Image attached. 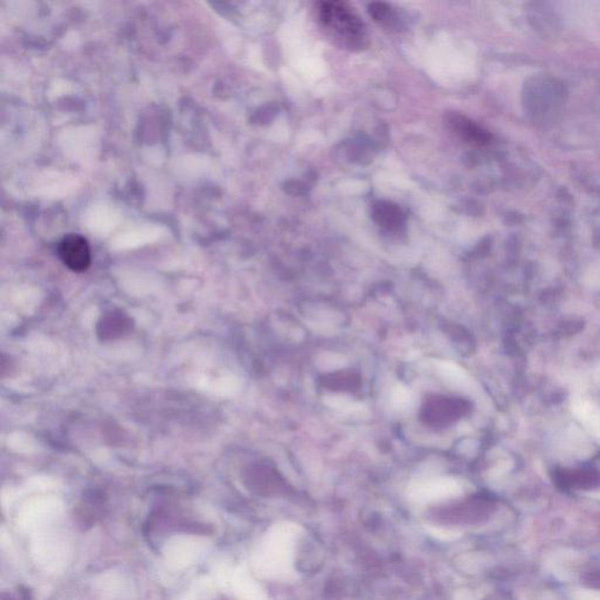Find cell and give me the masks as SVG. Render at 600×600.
Masks as SVG:
<instances>
[{
	"label": "cell",
	"mask_w": 600,
	"mask_h": 600,
	"mask_svg": "<svg viewBox=\"0 0 600 600\" xmlns=\"http://www.w3.org/2000/svg\"><path fill=\"white\" fill-rule=\"evenodd\" d=\"M318 17L326 32L344 48L360 50L367 45L366 25L347 4L322 1Z\"/></svg>",
	"instance_id": "cell-1"
},
{
	"label": "cell",
	"mask_w": 600,
	"mask_h": 600,
	"mask_svg": "<svg viewBox=\"0 0 600 600\" xmlns=\"http://www.w3.org/2000/svg\"><path fill=\"white\" fill-rule=\"evenodd\" d=\"M59 256L74 272L86 271L91 265V249L86 239L80 235L66 236L59 245Z\"/></svg>",
	"instance_id": "cell-2"
},
{
	"label": "cell",
	"mask_w": 600,
	"mask_h": 600,
	"mask_svg": "<svg viewBox=\"0 0 600 600\" xmlns=\"http://www.w3.org/2000/svg\"><path fill=\"white\" fill-rule=\"evenodd\" d=\"M457 490V482L449 479H441V480L430 481V482L419 484L416 486L414 493L416 496L435 498V497L448 496L450 493H455Z\"/></svg>",
	"instance_id": "cell-3"
},
{
	"label": "cell",
	"mask_w": 600,
	"mask_h": 600,
	"mask_svg": "<svg viewBox=\"0 0 600 600\" xmlns=\"http://www.w3.org/2000/svg\"><path fill=\"white\" fill-rule=\"evenodd\" d=\"M131 319L122 313L111 312L104 317L102 322H100L101 329H99V334L102 338L107 339L120 337L131 327Z\"/></svg>",
	"instance_id": "cell-4"
},
{
	"label": "cell",
	"mask_w": 600,
	"mask_h": 600,
	"mask_svg": "<svg viewBox=\"0 0 600 600\" xmlns=\"http://www.w3.org/2000/svg\"><path fill=\"white\" fill-rule=\"evenodd\" d=\"M373 217L376 221L379 222L383 227L393 228L400 224L403 221V214L396 205L391 203H379L374 207Z\"/></svg>",
	"instance_id": "cell-5"
},
{
	"label": "cell",
	"mask_w": 600,
	"mask_h": 600,
	"mask_svg": "<svg viewBox=\"0 0 600 600\" xmlns=\"http://www.w3.org/2000/svg\"><path fill=\"white\" fill-rule=\"evenodd\" d=\"M576 415L587 425L591 432L600 437V413L591 403L579 401L574 403Z\"/></svg>",
	"instance_id": "cell-6"
},
{
	"label": "cell",
	"mask_w": 600,
	"mask_h": 600,
	"mask_svg": "<svg viewBox=\"0 0 600 600\" xmlns=\"http://www.w3.org/2000/svg\"><path fill=\"white\" fill-rule=\"evenodd\" d=\"M447 121H448L449 128L457 131V134L461 135L463 138H467L469 141H480V140H482L479 129L462 116L457 114L449 115Z\"/></svg>",
	"instance_id": "cell-7"
},
{
	"label": "cell",
	"mask_w": 600,
	"mask_h": 600,
	"mask_svg": "<svg viewBox=\"0 0 600 600\" xmlns=\"http://www.w3.org/2000/svg\"><path fill=\"white\" fill-rule=\"evenodd\" d=\"M369 14L373 19L383 26H392L396 21V16L393 13L392 9L383 3L371 4L369 6Z\"/></svg>",
	"instance_id": "cell-8"
},
{
	"label": "cell",
	"mask_w": 600,
	"mask_h": 600,
	"mask_svg": "<svg viewBox=\"0 0 600 600\" xmlns=\"http://www.w3.org/2000/svg\"><path fill=\"white\" fill-rule=\"evenodd\" d=\"M393 403L396 407H406L412 401V392L406 387H398L392 396Z\"/></svg>",
	"instance_id": "cell-9"
},
{
	"label": "cell",
	"mask_w": 600,
	"mask_h": 600,
	"mask_svg": "<svg viewBox=\"0 0 600 600\" xmlns=\"http://www.w3.org/2000/svg\"><path fill=\"white\" fill-rule=\"evenodd\" d=\"M442 371L446 373L447 376L455 378V379H459V378L462 376L461 371L457 369V366H454L453 364H443Z\"/></svg>",
	"instance_id": "cell-10"
},
{
	"label": "cell",
	"mask_w": 600,
	"mask_h": 600,
	"mask_svg": "<svg viewBox=\"0 0 600 600\" xmlns=\"http://www.w3.org/2000/svg\"><path fill=\"white\" fill-rule=\"evenodd\" d=\"M3 600H30V594H28V591L24 590V589H19L18 591V596L16 597H12V596H9V598H5L3 596Z\"/></svg>",
	"instance_id": "cell-11"
}]
</instances>
